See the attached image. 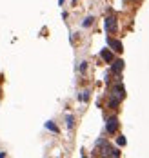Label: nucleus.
<instances>
[{
    "label": "nucleus",
    "mask_w": 149,
    "mask_h": 158,
    "mask_svg": "<svg viewBox=\"0 0 149 158\" xmlns=\"http://www.w3.org/2000/svg\"><path fill=\"white\" fill-rule=\"evenodd\" d=\"M124 97H125V89H124V86L122 84H116L115 86V89L111 91V100H109V105L111 107H116L122 100H124Z\"/></svg>",
    "instance_id": "nucleus-1"
},
{
    "label": "nucleus",
    "mask_w": 149,
    "mask_h": 158,
    "mask_svg": "<svg viewBox=\"0 0 149 158\" xmlns=\"http://www.w3.org/2000/svg\"><path fill=\"white\" fill-rule=\"evenodd\" d=\"M80 100L87 102V100H89V91H84V94H80Z\"/></svg>",
    "instance_id": "nucleus-9"
},
{
    "label": "nucleus",
    "mask_w": 149,
    "mask_h": 158,
    "mask_svg": "<svg viewBox=\"0 0 149 158\" xmlns=\"http://www.w3.org/2000/svg\"><path fill=\"white\" fill-rule=\"evenodd\" d=\"M122 69H124V60H113L111 62V71L115 75H120Z\"/></svg>",
    "instance_id": "nucleus-5"
},
{
    "label": "nucleus",
    "mask_w": 149,
    "mask_h": 158,
    "mask_svg": "<svg viewBox=\"0 0 149 158\" xmlns=\"http://www.w3.org/2000/svg\"><path fill=\"white\" fill-rule=\"evenodd\" d=\"M100 56H102V60H105V62H107V64H111V62L115 60V58H113V53H111V51H107V49H102Z\"/></svg>",
    "instance_id": "nucleus-6"
},
{
    "label": "nucleus",
    "mask_w": 149,
    "mask_h": 158,
    "mask_svg": "<svg viewBox=\"0 0 149 158\" xmlns=\"http://www.w3.org/2000/svg\"><path fill=\"white\" fill-rule=\"evenodd\" d=\"M116 144H118V145H125V138H124V136H118V138H116Z\"/></svg>",
    "instance_id": "nucleus-11"
},
{
    "label": "nucleus",
    "mask_w": 149,
    "mask_h": 158,
    "mask_svg": "<svg viewBox=\"0 0 149 158\" xmlns=\"http://www.w3.org/2000/svg\"><path fill=\"white\" fill-rule=\"evenodd\" d=\"M105 131H107L109 134H113V133L118 131V118H116V117L107 118V124H105Z\"/></svg>",
    "instance_id": "nucleus-2"
},
{
    "label": "nucleus",
    "mask_w": 149,
    "mask_h": 158,
    "mask_svg": "<svg viewBox=\"0 0 149 158\" xmlns=\"http://www.w3.org/2000/svg\"><path fill=\"white\" fill-rule=\"evenodd\" d=\"M116 29H118V26H116V16H107L105 18V31L107 33H116Z\"/></svg>",
    "instance_id": "nucleus-3"
},
{
    "label": "nucleus",
    "mask_w": 149,
    "mask_h": 158,
    "mask_svg": "<svg viewBox=\"0 0 149 158\" xmlns=\"http://www.w3.org/2000/svg\"><path fill=\"white\" fill-rule=\"evenodd\" d=\"M107 46H109L113 51H116V53H122V51H124V46H122V42H120V40L107 38Z\"/></svg>",
    "instance_id": "nucleus-4"
},
{
    "label": "nucleus",
    "mask_w": 149,
    "mask_h": 158,
    "mask_svg": "<svg viewBox=\"0 0 149 158\" xmlns=\"http://www.w3.org/2000/svg\"><path fill=\"white\" fill-rule=\"evenodd\" d=\"M66 124H67V127H69V129H73V127H74V118L71 117V114H67V118H66Z\"/></svg>",
    "instance_id": "nucleus-8"
},
{
    "label": "nucleus",
    "mask_w": 149,
    "mask_h": 158,
    "mask_svg": "<svg viewBox=\"0 0 149 158\" xmlns=\"http://www.w3.org/2000/svg\"><path fill=\"white\" fill-rule=\"evenodd\" d=\"M46 127H47L49 131H53V133H58V127H57V125L53 124L51 120H49V122H46Z\"/></svg>",
    "instance_id": "nucleus-7"
},
{
    "label": "nucleus",
    "mask_w": 149,
    "mask_h": 158,
    "mask_svg": "<svg viewBox=\"0 0 149 158\" xmlns=\"http://www.w3.org/2000/svg\"><path fill=\"white\" fill-rule=\"evenodd\" d=\"M91 24H93V16H87L86 20H84V26H86V27H89Z\"/></svg>",
    "instance_id": "nucleus-10"
}]
</instances>
